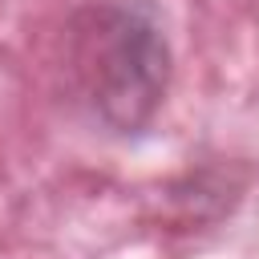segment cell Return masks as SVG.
Segmentation results:
<instances>
[{
    "mask_svg": "<svg viewBox=\"0 0 259 259\" xmlns=\"http://www.w3.org/2000/svg\"><path fill=\"white\" fill-rule=\"evenodd\" d=\"M166 85V40L154 24L138 20L134 12H101L97 16V45H93V101L101 113L130 130L138 125Z\"/></svg>",
    "mask_w": 259,
    "mask_h": 259,
    "instance_id": "obj_1",
    "label": "cell"
}]
</instances>
